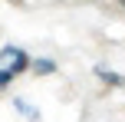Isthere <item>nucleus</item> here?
I'll return each instance as SVG.
<instances>
[{
	"mask_svg": "<svg viewBox=\"0 0 125 122\" xmlns=\"http://www.w3.org/2000/svg\"><path fill=\"white\" fill-rule=\"evenodd\" d=\"M0 56H3V69H10L13 76L26 66V53L17 50V46H3V53H0Z\"/></svg>",
	"mask_w": 125,
	"mask_h": 122,
	"instance_id": "obj_1",
	"label": "nucleus"
},
{
	"mask_svg": "<svg viewBox=\"0 0 125 122\" xmlns=\"http://www.w3.org/2000/svg\"><path fill=\"white\" fill-rule=\"evenodd\" d=\"M10 76H13L10 69H0V86H7V83H10Z\"/></svg>",
	"mask_w": 125,
	"mask_h": 122,
	"instance_id": "obj_2",
	"label": "nucleus"
}]
</instances>
